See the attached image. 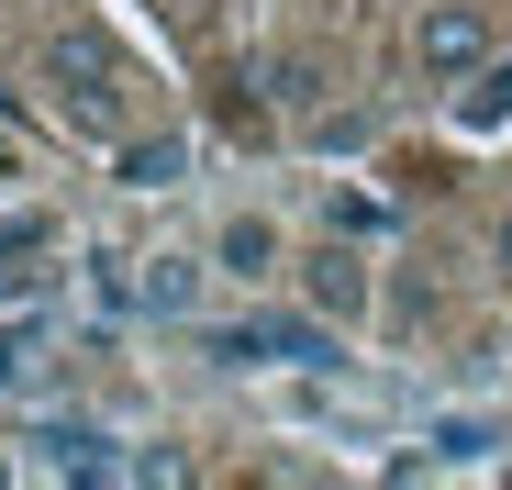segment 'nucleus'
<instances>
[{
    "label": "nucleus",
    "instance_id": "obj_6",
    "mask_svg": "<svg viewBox=\"0 0 512 490\" xmlns=\"http://www.w3.org/2000/svg\"><path fill=\"white\" fill-rule=\"evenodd\" d=\"M290 268V234L268 223V212H223L212 223V279H234V290H268Z\"/></svg>",
    "mask_w": 512,
    "mask_h": 490
},
{
    "label": "nucleus",
    "instance_id": "obj_9",
    "mask_svg": "<svg viewBox=\"0 0 512 490\" xmlns=\"http://www.w3.org/2000/svg\"><path fill=\"white\" fill-rule=\"evenodd\" d=\"M101 156H112L123 190H179L190 179V134H112Z\"/></svg>",
    "mask_w": 512,
    "mask_h": 490
},
{
    "label": "nucleus",
    "instance_id": "obj_12",
    "mask_svg": "<svg viewBox=\"0 0 512 490\" xmlns=\"http://www.w3.org/2000/svg\"><path fill=\"white\" fill-rule=\"evenodd\" d=\"M78 268H90V301H101V323H123V312H134V257H112V245H90Z\"/></svg>",
    "mask_w": 512,
    "mask_h": 490
},
{
    "label": "nucleus",
    "instance_id": "obj_8",
    "mask_svg": "<svg viewBox=\"0 0 512 490\" xmlns=\"http://www.w3.org/2000/svg\"><path fill=\"white\" fill-rule=\"evenodd\" d=\"M201 290H212V257H134V312H156V323H190L201 312Z\"/></svg>",
    "mask_w": 512,
    "mask_h": 490
},
{
    "label": "nucleus",
    "instance_id": "obj_14",
    "mask_svg": "<svg viewBox=\"0 0 512 490\" xmlns=\"http://www.w3.org/2000/svg\"><path fill=\"white\" fill-rule=\"evenodd\" d=\"M334 234H390V201H357L346 190V201H334Z\"/></svg>",
    "mask_w": 512,
    "mask_h": 490
},
{
    "label": "nucleus",
    "instance_id": "obj_15",
    "mask_svg": "<svg viewBox=\"0 0 512 490\" xmlns=\"http://www.w3.org/2000/svg\"><path fill=\"white\" fill-rule=\"evenodd\" d=\"M312 145H334V156H346V145H368V112H323V123H312Z\"/></svg>",
    "mask_w": 512,
    "mask_h": 490
},
{
    "label": "nucleus",
    "instance_id": "obj_1",
    "mask_svg": "<svg viewBox=\"0 0 512 490\" xmlns=\"http://www.w3.org/2000/svg\"><path fill=\"white\" fill-rule=\"evenodd\" d=\"M34 78H45V101H56V123H67V134H90V145L134 134V78H123L112 34H90V23H56V34L34 45Z\"/></svg>",
    "mask_w": 512,
    "mask_h": 490
},
{
    "label": "nucleus",
    "instance_id": "obj_13",
    "mask_svg": "<svg viewBox=\"0 0 512 490\" xmlns=\"http://www.w3.org/2000/svg\"><path fill=\"white\" fill-rule=\"evenodd\" d=\"M435 457H446V468H468V457H490V424H435Z\"/></svg>",
    "mask_w": 512,
    "mask_h": 490
},
{
    "label": "nucleus",
    "instance_id": "obj_3",
    "mask_svg": "<svg viewBox=\"0 0 512 490\" xmlns=\"http://www.w3.org/2000/svg\"><path fill=\"white\" fill-rule=\"evenodd\" d=\"M490 56H501V23H490V0H423V12H412V78L457 90V78H479Z\"/></svg>",
    "mask_w": 512,
    "mask_h": 490
},
{
    "label": "nucleus",
    "instance_id": "obj_11",
    "mask_svg": "<svg viewBox=\"0 0 512 490\" xmlns=\"http://www.w3.org/2000/svg\"><path fill=\"white\" fill-rule=\"evenodd\" d=\"M56 234H67V223H56L45 201H12V212H0V257H56Z\"/></svg>",
    "mask_w": 512,
    "mask_h": 490
},
{
    "label": "nucleus",
    "instance_id": "obj_7",
    "mask_svg": "<svg viewBox=\"0 0 512 490\" xmlns=\"http://www.w3.org/2000/svg\"><path fill=\"white\" fill-rule=\"evenodd\" d=\"M45 379H56V312L0 301V390H45Z\"/></svg>",
    "mask_w": 512,
    "mask_h": 490
},
{
    "label": "nucleus",
    "instance_id": "obj_17",
    "mask_svg": "<svg viewBox=\"0 0 512 490\" xmlns=\"http://www.w3.org/2000/svg\"><path fill=\"white\" fill-rule=\"evenodd\" d=\"M12 179H23V145H12V134H0V190H12Z\"/></svg>",
    "mask_w": 512,
    "mask_h": 490
},
{
    "label": "nucleus",
    "instance_id": "obj_16",
    "mask_svg": "<svg viewBox=\"0 0 512 490\" xmlns=\"http://www.w3.org/2000/svg\"><path fill=\"white\" fill-rule=\"evenodd\" d=\"M490 268H501V290H512V212H501V234H490Z\"/></svg>",
    "mask_w": 512,
    "mask_h": 490
},
{
    "label": "nucleus",
    "instance_id": "obj_10",
    "mask_svg": "<svg viewBox=\"0 0 512 490\" xmlns=\"http://www.w3.org/2000/svg\"><path fill=\"white\" fill-rule=\"evenodd\" d=\"M512 123V67L490 56L479 78H457V134H501Z\"/></svg>",
    "mask_w": 512,
    "mask_h": 490
},
{
    "label": "nucleus",
    "instance_id": "obj_5",
    "mask_svg": "<svg viewBox=\"0 0 512 490\" xmlns=\"http://www.w3.org/2000/svg\"><path fill=\"white\" fill-rule=\"evenodd\" d=\"M301 301L346 335V323H368V301H379V279H368V257H357V234H334V245H312L301 257Z\"/></svg>",
    "mask_w": 512,
    "mask_h": 490
},
{
    "label": "nucleus",
    "instance_id": "obj_4",
    "mask_svg": "<svg viewBox=\"0 0 512 490\" xmlns=\"http://www.w3.org/2000/svg\"><path fill=\"white\" fill-rule=\"evenodd\" d=\"M23 457H12V479H123L134 457H123V435H101V424H34V435H12Z\"/></svg>",
    "mask_w": 512,
    "mask_h": 490
},
{
    "label": "nucleus",
    "instance_id": "obj_2",
    "mask_svg": "<svg viewBox=\"0 0 512 490\" xmlns=\"http://www.w3.org/2000/svg\"><path fill=\"white\" fill-rule=\"evenodd\" d=\"M212 368H346V346H334L323 312H256V323H212L201 335Z\"/></svg>",
    "mask_w": 512,
    "mask_h": 490
}]
</instances>
